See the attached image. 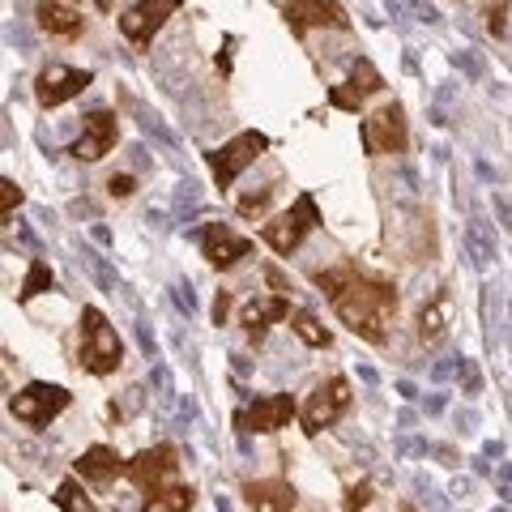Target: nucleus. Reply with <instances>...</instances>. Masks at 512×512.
<instances>
[{"label": "nucleus", "mask_w": 512, "mask_h": 512, "mask_svg": "<svg viewBox=\"0 0 512 512\" xmlns=\"http://www.w3.org/2000/svg\"><path fill=\"white\" fill-rule=\"evenodd\" d=\"M316 286L333 299L342 325L350 333H359L367 342H384L389 338V320L397 312V291L384 282H372L355 274V269H329V274H316Z\"/></svg>", "instance_id": "nucleus-1"}, {"label": "nucleus", "mask_w": 512, "mask_h": 512, "mask_svg": "<svg viewBox=\"0 0 512 512\" xmlns=\"http://www.w3.org/2000/svg\"><path fill=\"white\" fill-rule=\"evenodd\" d=\"M124 359V346H120V333L111 329V320L99 308H86L82 312V367L94 376H111Z\"/></svg>", "instance_id": "nucleus-2"}, {"label": "nucleus", "mask_w": 512, "mask_h": 512, "mask_svg": "<svg viewBox=\"0 0 512 512\" xmlns=\"http://www.w3.org/2000/svg\"><path fill=\"white\" fill-rule=\"evenodd\" d=\"M69 402H73L69 389H60V384H47V380H35V384H26V389L13 397L9 410H13V419L26 423V427H47L60 410H69Z\"/></svg>", "instance_id": "nucleus-3"}, {"label": "nucleus", "mask_w": 512, "mask_h": 512, "mask_svg": "<svg viewBox=\"0 0 512 512\" xmlns=\"http://www.w3.org/2000/svg\"><path fill=\"white\" fill-rule=\"evenodd\" d=\"M316 222H320V210H316V201L308 197V192H303L291 210H282V214H274L265 222V244L274 252H295Z\"/></svg>", "instance_id": "nucleus-4"}, {"label": "nucleus", "mask_w": 512, "mask_h": 512, "mask_svg": "<svg viewBox=\"0 0 512 512\" xmlns=\"http://www.w3.org/2000/svg\"><path fill=\"white\" fill-rule=\"evenodd\" d=\"M346 410H350V380L346 376H329L308 397V406H303V431H308V436H320V431L338 423Z\"/></svg>", "instance_id": "nucleus-5"}, {"label": "nucleus", "mask_w": 512, "mask_h": 512, "mask_svg": "<svg viewBox=\"0 0 512 512\" xmlns=\"http://www.w3.org/2000/svg\"><path fill=\"white\" fill-rule=\"evenodd\" d=\"M265 150H269V137H265V133H256V128H248V133H239V137L227 141L222 150H214V154H210V163H214V180H218V188H231V184H235V175L244 171V167H252Z\"/></svg>", "instance_id": "nucleus-6"}, {"label": "nucleus", "mask_w": 512, "mask_h": 512, "mask_svg": "<svg viewBox=\"0 0 512 512\" xmlns=\"http://www.w3.org/2000/svg\"><path fill=\"white\" fill-rule=\"evenodd\" d=\"M363 146L367 154H402L406 150V111L389 103L372 120H363Z\"/></svg>", "instance_id": "nucleus-7"}, {"label": "nucleus", "mask_w": 512, "mask_h": 512, "mask_svg": "<svg viewBox=\"0 0 512 512\" xmlns=\"http://www.w3.org/2000/svg\"><path fill=\"white\" fill-rule=\"evenodd\" d=\"M180 5H184V0H141V5H133L128 13H120L124 39L133 43V47H146V43L158 35V26H163Z\"/></svg>", "instance_id": "nucleus-8"}, {"label": "nucleus", "mask_w": 512, "mask_h": 512, "mask_svg": "<svg viewBox=\"0 0 512 512\" xmlns=\"http://www.w3.org/2000/svg\"><path fill=\"white\" fill-rule=\"evenodd\" d=\"M94 82V77L86 69H69V64H47V69L39 73V82H35V99L43 107H60V103H69L77 99L86 86Z\"/></svg>", "instance_id": "nucleus-9"}, {"label": "nucleus", "mask_w": 512, "mask_h": 512, "mask_svg": "<svg viewBox=\"0 0 512 512\" xmlns=\"http://www.w3.org/2000/svg\"><path fill=\"white\" fill-rule=\"evenodd\" d=\"M120 137V124L111 111H90V116L82 120V137L73 141V158H82V163H99L103 154H111V146H116Z\"/></svg>", "instance_id": "nucleus-10"}, {"label": "nucleus", "mask_w": 512, "mask_h": 512, "mask_svg": "<svg viewBox=\"0 0 512 512\" xmlns=\"http://www.w3.org/2000/svg\"><path fill=\"white\" fill-rule=\"evenodd\" d=\"M286 26H291V35H308L312 26L350 30V18L342 13L338 0H291L286 5Z\"/></svg>", "instance_id": "nucleus-11"}, {"label": "nucleus", "mask_w": 512, "mask_h": 512, "mask_svg": "<svg viewBox=\"0 0 512 512\" xmlns=\"http://www.w3.org/2000/svg\"><path fill=\"white\" fill-rule=\"evenodd\" d=\"M180 470V461H175V448L171 444H154L146 448V453H137L133 461H128V478H133L137 487H146V491H163L167 478Z\"/></svg>", "instance_id": "nucleus-12"}, {"label": "nucleus", "mask_w": 512, "mask_h": 512, "mask_svg": "<svg viewBox=\"0 0 512 512\" xmlns=\"http://www.w3.org/2000/svg\"><path fill=\"white\" fill-rule=\"evenodd\" d=\"M291 419H295V397L269 393V397H256L248 414H239V427L244 431H282V427H291Z\"/></svg>", "instance_id": "nucleus-13"}, {"label": "nucleus", "mask_w": 512, "mask_h": 512, "mask_svg": "<svg viewBox=\"0 0 512 512\" xmlns=\"http://www.w3.org/2000/svg\"><path fill=\"white\" fill-rule=\"evenodd\" d=\"M201 252H205V261H210L214 269H231L239 256L252 252V244L239 231H231L227 222H210V227L201 231Z\"/></svg>", "instance_id": "nucleus-14"}, {"label": "nucleus", "mask_w": 512, "mask_h": 512, "mask_svg": "<svg viewBox=\"0 0 512 512\" xmlns=\"http://www.w3.org/2000/svg\"><path fill=\"white\" fill-rule=\"evenodd\" d=\"M380 86H384V77L376 73V64L372 60H359L355 73H350V82L338 86V90H329V103L342 107V111H359V103L367 99V94H376Z\"/></svg>", "instance_id": "nucleus-15"}, {"label": "nucleus", "mask_w": 512, "mask_h": 512, "mask_svg": "<svg viewBox=\"0 0 512 512\" xmlns=\"http://www.w3.org/2000/svg\"><path fill=\"white\" fill-rule=\"evenodd\" d=\"M244 500L252 512H291L295 508V487L282 478H261V483L244 487Z\"/></svg>", "instance_id": "nucleus-16"}, {"label": "nucleus", "mask_w": 512, "mask_h": 512, "mask_svg": "<svg viewBox=\"0 0 512 512\" xmlns=\"http://www.w3.org/2000/svg\"><path fill=\"white\" fill-rule=\"evenodd\" d=\"M291 316V303H286V295H274V299H252L244 303V329L252 342L265 338V329L274 325V320H286Z\"/></svg>", "instance_id": "nucleus-17"}, {"label": "nucleus", "mask_w": 512, "mask_h": 512, "mask_svg": "<svg viewBox=\"0 0 512 512\" xmlns=\"http://www.w3.org/2000/svg\"><path fill=\"white\" fill-rule=\"evenodd\" d=\"M120 470H128V466L120 461L116 448H107V444H94V448H86V453L77 457V474H82L86 483H111Z\"/></svg>", "instance_id": "nucleus-18"}, {"label": "nucleus", "mask_w": 512, "mask_h": 512, "mask_svg": "<svg viewBox=\"0 0 512 512\" xmlns=\"http://www.w3.org/2000/svg\"><path fill=\"white\" fill-rule=\"evenodd\" d=\"M448 325H453V299H448V291H440V295L419 312V338H423L427 346H440V342L448 338Z\"/></svg>", "instance_id": "nucleus-19"}, {"label": "nucleus", "mask_w": 512, "mask_h": 512, "mask_svg": "<svg viewBox=\"0 0 512 512\" xmlns=\"http://www.w3.org/2000/svg\"><path fill=\"white\" fill-rule=\"evenodd\" d=\"M35 13H39V26L47 30V35L73 39L77 30H82V13H77V9H64V5H52V0H39Z\"/></svg>", "instance_id": "nucleus-20"}, {"label": "nucleus", "mask_w": 512, "mask_h": 512, "mask_svg": "<svg viewBox=\"0 0 512 512\" xmlns=\"http://www.w3.org/2000/svg\"><path fill=\"white\" fill-rule=\"evenodd\" d=\"M141 512H192V487H167V491H154Z\"/></svg>", "instance_id": "nucleus-21"}, {"label": "nucleus", "mask_w": 512, "mask_h": 512, "mask_svg": "<svg viewBox=\"0 0 512 512\" xmlns=\"http://www.w3.org/2000/svg\"><path fill=\"white\" fill-rule=\"evenodd\" d=\"M291 329L299 333L308 346H329V329L316 320V312H308V308H299V312H291Z\"/></svg>", "instance_id": "nucleus-22"}, {"label": "nucleus", "mask_w": 512, "mask_h": 512, "mask_svg": "<svg viewBox=\"0 0 512 512\" xmlns=\"http://www.w3.org/2000/svg\"><path fill=\"white\" fill-rule=\"evenodd\" d=\"M56 504H60V512H99L77 478H64V483L56 487Z\"/></svg>", "instance_id": "nucleus-23"}, {"label": "nucleus", "mask_w": 512, "mask_h": 512, "mask_svg": "<svg viewBox=\"0 0 512 512\" xmlns=\"http://www.w3.org/2000/svg\"><path fill=\"white\" fill-rule=\"evenodd\" d=\"M52 286H56V278H52V269H47L43 261H35V265H30V274H26V282H22V291H18V299H22V303H30V299H35V295H43V291H52Z\"/></svg>", "instance_id": "nucleus-24"}, {"label": "nucleus", "mask_w": 512, "mask_h": 512, "mask_svg": "<svg viewBox=\"0 0 512 512\" xmlns=\"http://www.w3.org/2000/svg\"><path fill=\"white\" fill-rule=\"evenodd\" d=\"M269 197H274V188H261V192H252V197H244V201H239V214H244V218L261 214L265 205H269Z\"/></svg>", "instance_id": "nucleus-25"}, {"label": "nucleus", "mask_w": 512, "mask_h": 512, "mask_svg": "<svg viewBox=\"0 0 512 512\" xmlns=\"http://www.w3.org/2000/svg\"><path fill=\"white\" fill-rule=\"evenodd\" d=\"M13 205H22V188L13 180H0V210L13 214Z\"/></svg>", "instance_id": "nucleus-26"}, {"label": "nucleus", "mask_w": 512, "mask_h": 512, "mask_svg": "<svg viewBox=\"0 0 512 512\" xmlns=\"http://www.w3.org/2000/svg\"><path fill=\"white\" fill-rule=\"evenodd\" d=\"M367 504H372V487H367V483H359V487L346 491V512H359V508H367Z\"/></svg>", "instance_id": "nucleus-27"}, {"label": "nucleus", "mask_w": 512, "mask_h": 512, "mask_svg": "<svg viewBox=\"0 0 512 512\" xmlns=\"http://www.w3.org/2000/svg\"><path fill=\"white\" fill-rule=\"evenodd\" d=\"M111 197H128V192H133V175H111Z\"/></svg>", "instance_id": "nucleus-28"}, {"label": "nucleus", "mask_w": 512, "mask_h": 512, "mask_svg": "<svg viewBox=\"0 0 512 512\" xmlns=\"http://www.w3.org/2000/svg\"><path fill=\"white\" fill-rule=\"evenodd\" d=\"M227 312H231V295H227V291H218V299H214V320H218V325L227 320Z\"/></svg>", "instance_id": "nucleus-29"}, {"label": "nucleus", "mask_w": 512, "mask_h": 512, "mask_svg": "<svg viewBox=\"0 0 512 512\" xmlns=\"http://www.w3.org/2000/svg\"><path fill=\"white\" fill-rule=\"evenodd\" d=\"M175 299H180V308H184V312H192V308H197V295H192L188 286H175Z\"/></svg>", "instance_id": "nucleus-30"}, {"label": "nucleus", "mask_w": 512, "mask_h": 512, "mask_svg": "<svg viewBox=\"0 0 512 512\" xmlns=\"http://www.w3.org/2000/svg\"><path fill=\"white\" fill-rule=\"evenodd\" d=\"M99 9H111V0H99Z\"/></svg>", "instance_id": "nucleus-31"}]
</instances>
